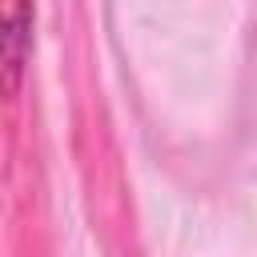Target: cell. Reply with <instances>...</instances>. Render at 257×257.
Wrapping results in <instances>:
<instances>
[{"instance_id":"1","label":"cell","mask_w":257,"mask_h":257,"mask_svg":"<svg viewBox=\"0 0 257 257\" xmlns=\"http://www.w3.org/2000/svg\"><path fill=\"white\" fill-rule=\"evenodd\" d=\"M32 4H0V96H12L24 84L28 56H32Z\"/></svg>"}]
</instances>
